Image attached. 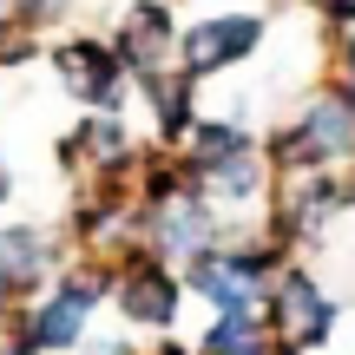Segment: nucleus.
Listing matches in <instances>:
<instances>
[{
    "instance_id": "obj_20",
    "label": "nucleus",
    "mask_w": 355,
    "mask_h": 355,
    "mask_svg": "<svg viewBox=\"0 0 355 355\" xmlns=\"http://www.w3.org/2000/svg\"><path fill=\"white\" fill-rule=\"evenodd\" d=\"M7 198H13V171H7V152H0V211H7Z\"/></svg>"
},
{
    "instance_id": "obj_9",
    "label": "nucleus",
    "mask_w": 355,
    "mask_h": 355,
    "mask_svg": "<svg viewBox=\"0 0 355 355\" xmlns=\"http://www.w3.org/2000/svg\"><path fill=\"white\" fill-rule=\"evenodd\" d=\"M263 316H270V336H277V343H290L296 355H316L343 329V296L322 290V277L303 257H290V263L277 270V283H270V296H263Z\"/></svg>"
},
{
    "instance_id": "obj_18",
    "label": "nucleus",
    "mask_w": 355,
    "mask_h": 355,
    "mask_svg": "<svg viewBox=\"0 0 355 355\" xmlns=\"http://www.w3.org/2000/svg\"><path fill=\"white\" fill-rule=\"evenodd\" d=\"M329 79H336V86H343L349 99H355V33H343V40H336V60H329Z\"/></svg>"
},
{
    "instance_id": "obj_8",
    "label": "nucleus",
    "mask_w": 355,
    "mask_h": 355,
    "mask_svg": "<svg viewBox=\"0 0 355 355\" xmlns=\"http://www.w3.org/2000/svg\"><path fill=\"white\" fill-rule=\"evenodd\" d=\"M243 224H250V217L217 211L198 184H178L165 198H139V243L152 257H165V263H178V270H184L191 257H204L211 243H224L230 230H243Z\"/></svg>"
},
{
    "instance_id": "obj_13",
    "label": "nucleus",
    "mask_w": 355,
    "mask_h": 355,
    "mask_svg": "<svg viewBox=\"0 0 355 355\" xmlns=\"http://www.w3.org/2000/svg\"><path fill=\"white\" fill-rule=\"evenodd\" d=\"M178 0H125L112 20V46L119 60L132 66V79L145 86H158L165 73H178Z\"/></svg>"
},
{
    "instance_id": "obj_10",
    "label": "nucleus",
    "mask_w": 355,
    "mask_h": 355,
    "mask_svg": "<svg viewBox=\"0 0 355 355\" xmlns=\"http://www.w3.org/2000/svg\"><path fill=\"white\" fill-rule=\"evenodd\" d=\"M270 40V13L257 7H217V13H198V20L178 26V73L204 79H224L237 66H250Z\"/></svg>"
},
{
    "instance_id": "obj_15",
    "label": "nucleus",
    "mask_w": 355,
    "mask_h": 355,
    "mask_svg": "<svg viewBox=\"0 0 355 355\" xmlns=\"http://www.w3.org/2000/svg\"><path fill=\"white\" fill-rule=\"evenodd\" d=\"M191 343H198V355H270L277 336H270L263 309H237V316H211Z\"/></svg>"
},
{
    "instance_id": "obj_11",
    "label": "nucleus",
    "mask_w": 355,
    "mask_h": 355,
    "mask_svg": "<svg viewBox=\"0 0 355 355\" xmlns=\"http://www.w3.org/2000/svg\"><path fill=\"white\" fill-rule=\"evenodd\" d=\"M145 145L152 139H139L125 112H79L73 125L53 139V165L73 171L79 184H86V178H99V184H132Z\"/></svg>"
},
{
    "instance_id": "obj_2",
    "label": "nucleus",
    "mask_w": 355,
    "mask_h": 355,
    "mask_svg": "<svg viewBox=\"0 0 355 355\" xmlns=\"http://www.w3.org/2000/svg\"><path fill=\"white\" fill-rule=\"evenodd\" d=\"M105 303H112V257H73L33 303L7 316V343L33 355H73L92 336Z\"/></svg>"
},
{
    "instance_id": "obj_4",
    "label": "nucleus",
    "mask_w": 355,
    "mask_h": 355,
    "mask_svg": "<svg viewBox=\"0 0 355 355\" xmlns=\"http://www.w3.org/2000/svg\"><path fill=\"white\" fill-rule=\"evenodd\" d=\"M290 263V250L283 243H270L263 230H257V217L243 230H230L224 243H211L204 257H191L184 263V290L198 309H211V316H237V309H263L270 283H277V270Z\"/></svg>"
},
{
    "instance_id": "obj_5",
    "label": "nucleus",
    "mask_w": 355,
    "mask_h": 355,
    "mask_svg": "<svg viewBox=\"0 0 355 355\" xmlns=\"http://www.w3.org/2000/svg\"><path fill=\"white\" fill-rule=\"evenodd\" d=\"M349 217V184L343 171H296V178H270V198L257 211V230L270 243H283L290 257L329 243V230Z\"/></svg>"
},
{
    "instance_id": "obj_16",
    "label": "nucleus",
    "mask_w": 355,
    "mask_h": 355,
    "mask_svg": "<svg viewBox=\"0 0 355 355\" xmlns=\"http://www.w3.org/2000/svg\"><path fill=\"white\" fill-rule=\"evenodd\" d=\"M303 13H309V20H316L329 40L355 33V0H303Z\"/></svg>"
},
{
    "instance_id": "obj_19",
    "label": "nucleus",
    "mask_w": 355,
    "mask_h": 355,
    "mask_svg": "<svg viewBox=\"0 0 355 355\" xmlns=\"http://www.w3.org/2000/svg\"><path fill=\"white\" fill-rule=\"evenodd\" d=\"M145 355H198V343H184V336H152Z\"/></svg>"
},
{
    "instance_id": "obj_17",
    "label": "nucleus",
    "mask_w": 355,
    "mask_h": 355,
    "mask_svg": "<svg viewBox=\"0 0 355 355\" xmlns=\"http://www.w3.org/2000/svg\"><path fill=\"white\" fill-rule=\"evenodd\" d=\"M73 355H145V349H139V336H132V329H99V322H92V336Z\"/></svg>"
},
{
    "instance_id": "obj_12",
    "label": "nucleus",
    "mask_w": 355,
    "mask_h": 355,
    "mask_svg": "<svg viewBox=\"0 0 355 355\" xmlns=\"http://www.w3.org/2000/svg\"><path fill=\"white\" fill-rule=\"evenodd\" d=\"M60 230L73 243V257H119L139 243V191L132 184H86L73 191V204L60 211Z\"/></svg>"
},
{
    "instance_id": "obj_3",
    "label": "nucleus",
    "mask_w": 355,
    "mask_h": 355,
    "mask_svg": "<svg viewBox=\"0 0 355 355\" xmlns=\"http://www.w3.org/2000/svg\"><path fill=\"white\" fill-rule=\"evenodd\" d=\"M263 158L270 178H296V171H349L355 165V99L336 79L303 86V99L290 105V119L263 132Z\"/></svg>"
},
{
    "instance_id": "obj_14",
    "label": "nucleus",
    "mask_w": 355,
    "mask_h": 355,
    "mask_svg": "<svg viewBox=\"0 0 355 355\" xmlns=\"http://www.w3.org/2000/svg\"><path fill=\"white\" fill-rule=\"evenodd\" d=\"M139 99H145V119H152V145H158V152H184L191 132H198V119H204L198 79H191V73H165L158 86H145Z\"/></svg>"
},
{
    "instance_id": "obj_7",
    "label": "nucleus",
    "mask_w": 355,
    "mask_h": 355,
    "mask_svg": "<svg viewBox=\"0 0 355 355\" xmlns=\"http://www.w3.org/2000/svg\"><path fill=\"white\" fill-rule=\"evenodd\" d=\"M46 73L60 79V92L79 112H132V99H139V79L119 60L112 33H53Z\"/></svg>"
},
{
    "instance_id": "obj_21",
    "label": "nucleus",
    "mask_w": 355,
    "mask_h": 355,
    "mask_svg": "<svg viewBox=\"0 0 355 355\" xmlns=\"http://www.w3.org/2000/svg\"><path fill=\"white\" fill-rule=\"evenodd\" d=\"M0 355H33V349H13V343H0Z\"/></svg>"
},
{
    "instance_id": "obj_1",
    "label": "nucleus",
    "mask_w": 355,
    "mask_h": 355,
    "mask_svg": "<svg viewBox=\"0 0 355 355\" xmlns=\"http://www.w3.org/2000/svg\"><path fill=\"white\" fill-rule=\"evenodd\" d=\"M184 171L217 211L230 217H257L270 198V158H263V132L250 125L243 112H204L198 132H191L184 152Z\"/></svg>"
},
{
    "instance_id": "obj_6",
    "label": "nucleus",
    "mask_w": 355,
    "mask_h": 355,
    "mask_svg": "<svg viewBox=\"0 0 355 355\" xmlns=\"http://www.w3.org/2000/svg\"><path fill=\"white\" fill-rule=\"evenodd\" d=\"M184 309H191V290H184V270L178 263L152 257L145 243L112 257V316H119V329L145 336V343L152 336H178Z\"/></svg>"
}]
</instances>
